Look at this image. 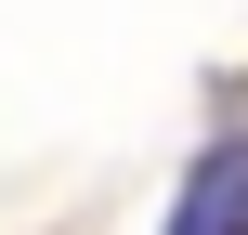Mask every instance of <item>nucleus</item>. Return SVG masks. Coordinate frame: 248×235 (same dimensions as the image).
I'll return each instance as SVG.
<instances>
[{"label": "nucleus", "instance_id": "obj_1", "mask_svg": "<svg viewBox=\"0 0 248 235\" xmlns=\"http://www.w3.org/2000/svg\"><path fill=\"white\" fill-rule=\"evenodd\" d=\"M170 235H248V131L196 144V170H183V196H170Z\"/></svg>", "mask_w": 248, "mask_h": 235}]
</instances>
